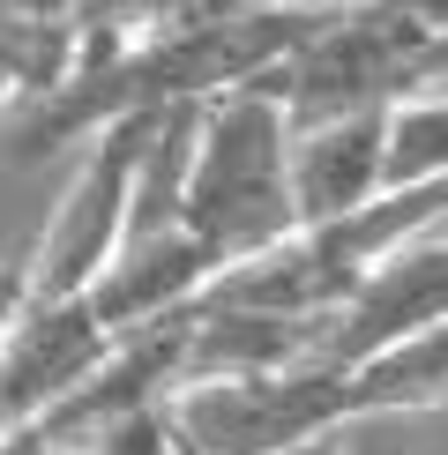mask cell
Listing matches in <instances>:
<instances>
[{"label":"cell","mask_w":448,"mask_h":455,"mask_svg":"<svg viewBox=\"0 0 448 455\" xmlns=\"http://www.w3.org/2000/svg\"><path fill=\"white\" fill-rule=\"evenodd\" d=\"M247 83L269 90L284 105V120L434 90L441 83V0H351V8H322Z\"/></svg>","instance_id":"obj_1"},{"label":"cell","mask_w":448,"mask_h":455,"mask_svg":"<svg viewBox=\"0 0 448 455\" xmlns=\"http://www.w3.org/2000/svg\"><path fill=\"white\" fill-rule=\"evenodd\" d=\"M284 105L254 83H232L195 105V149H187V195L180 224L224 261L261 254L292 232V187H284Z\"/></svg>","instance_id":"obj_2"},{"label":"cell","mask_w":448,"mask_h":455,"mask_svg":"<svg viewBox=\"0 0 448 455\" xmlns=\"http://www.w3.org/2000/svg\"><path fill=\"white\" fill-rule=\"evenodd\" d=\"M344 419H351L344 366H329V358H292V366L210 373V381L164 388V426L195 455H269Z\"/></svg>","instance_id":"obj_3"},{"label":"cell","mask_w":448,"mask_h":455,"mask_svg":"<svg viewBox=\"0 0 448 455\" xmlns=\"http://www.w3.org/2000/svg\"><path fill=\"white\" fill-rule=\"evenodd\" d=\"M142 120H149V105L112 112V120H98V127L83 135V157H75L60 202H52L45 232H37L30 261H23V283H30V291H83V283L105 269V254L120 246Z\"/></svg>","instance_id":"obj_4"},{"label":"cell","mask_w":448,"mask_h":455,"mask_svg":"<svg viewBox=\"0 0 448 455\" xmlns=\"http://www.w3.org/2000/svg\"><path fill=\"white\" fill-rule=\"evenodd\" d=\"M112 329L83 291H15L0 321V426H37L60 395L105 358Z\"/></svg>","instance_id":"obj_5"},{"label":"cell","mask_w":448,"mask_h":455,"mask_svg":"<svg viewBox=\"0 0 448 455\" xmlns=\"http://www.w3.org/2000/svg\"><path fill=\"white\" fill-rule=\"evenodd\" d=\"M448 321V254H441V217L419 224L404 246H388L373 269L351 283L344 299L322 314V336H314V358L329 366H351L373 344H396L411 329H434Z\"/></svg>","instance_id":"obj_6"},{"label":"cell","mask_w":448,"mask_h":455,"mask_svg":"<svg viewBox=\"0 0 448 455\" xmlns=\"http://www.w3.org/2000/svg\"><path fill=\"white\" fill-rule=\"evenodd\" d=\"M284 187H292V224H322V217H344L359 202H373L381 195V105L292 120Z\"/></svg>","instance_id":"obj_7"},{"label":"cell","mask_w":448,"mask_h":455,"mask_svg":"<svg viewBox=\"0 0 448 455\" xmlns=\"http://www.w3.org/2000/svg\"><path fill=\"white\" fill-rule=\"evenodd\" d=\"M210 276H217L210 246L187 232V224H157V232H127L112 246L105 269L83 283V299H90V314L120 336V329H135V321L195 307V299L210 291Z\"/></svg>","instance_id":"obj_8"},{"label":"cell","mask_w":448,"mask_h":455,"mask_svg":"<svg viewBox=\"0 0 448 455\" xmlns=\"http://www.w3.org/2000/svg\"><path fill=\"white\" fill-rule=\"evenodd\" d=\"M448 321L434 329H411L396 344H373L344 366V395H351V419H366V411H441V344H448Z\"/></svg>","instance_id":"obj_9"},{"label":"cell","mask_w":448,"mask_h":455,"mask_svg":"<svg viewBox=\"0 0 448 455\" xmlns=\"http://www.w3.org/2000/svg\"><path fill=\"white\" fill-rule=\"evenodd\" d=\"M441 120H448L441 83L381 105V187H434L441 180V164H448V127Z\"/></svg>","instance_id":"obj_10"},{"label":"cell","mask_w":448,"mask_h":455,"mask_svg":"<svg viewBox=\"0 0 448 455\" xmlns=\"http://www.w3.org/2000/svg\"><path fill=\"white\" fill-rule=\"evenodd\" d=\"M105 0H0V23H90Z\"/></svg>","instance_id":"obj_11"},{"label":"cell","mask_w":448,"mask_h":455,"mask_svg":"<svg viewBox=\"0 0 448 455\" xmlns=\"http://www.w3.org/2000/svg\"><path fill=\"white\" fill-rule=\"evenodd\" d=\"M269 455H351V448H344V433L329 426V433H307V441H292V448H269Z\"/></svg>","instance_id":"obj_12"},{"label":"cell","mask_w":448,"mask_h":455,"mask_svg":"<svg viewBox=\"0 0 448 455\" xmlns=\"http://www.w3.org/2000/svg\"><path fill=\"white\" fill-rule=\"evenodd\" d=\"M15 291H23V269H15V261H0V321H8V307H15Z\"/></svg>","instance_id":"obj_13"}]
</instances>
